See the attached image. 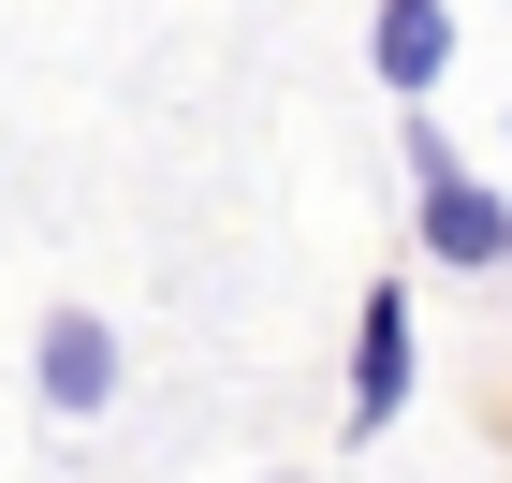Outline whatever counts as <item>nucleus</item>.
Returning <instances> with one entry per match:
<instances>
[{"label":"nucleus","mask_w":512,"mask_h":483,"mask_svg":"<svg viewBox=\"0 0 512 483\" xmlns=\"http://www.w3.org/2000/svg\"><path fill=\"white\" fill-rule=\"evenodd\" d=\"M410 235H425V264H454V279H483L512 249V205L439 147V118H410Z\"/></svg>","instance_id":"1"},{"label":"nucleus","mask_w":512,"mask_h":483,"mask_svg":"<svg viewBox=\"0 0 512 483\" xmlns=\"http://www.w3.org/2000/svg\"><path fill=\"white\" fill-rule=\"evenodd\" d=\"M118 381H132L118 322H103V308H44V337H30V396H44V425H103V410H118Z\"/></svg>","instance_id":"2"},{"label":"nucleus","mask_w":512,"mask_h":483,"mask_svg":"<svg viewBox=\"0 0 512 483\" xmlns=\"http://www.w3.org/2000/svg\"><path fill=\"white\" fill-rule=\"evenodd\" d=\"M410 366H425V352H410V293H366V322H352V440H381V425H395V410H410Z\"/></svg>","instance_id":"3"},{"label":"nucleus","mask_w":512,"mask_h":483,"mask_svg":"<svg viewBox=\"0 0 512 483\" xmlns=\"http://www.w3.org/2000/svg\"><path fill=\"white\" fill-rule=\"evenodd\" d=\"M366 74H381L395 103H425V88L454 74V0H381V15H366Z\"/></svg>","instance_id":"4"},{"label":"nucleus","mask_w":512,"mask_h":483,"mask_svg":"<svg viewBox=\"0 0 512 483\" xmlns=\"http://www.w3.org/2000/svg\"><path fill=\"white\" fill-rule=\"evenodd\" d=\"M498 264H512V249H498Z\"/></svg>","instance_id":"5"}]
</instances>
